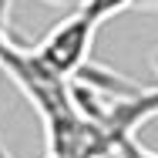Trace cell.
Wrapping results in <instances>:
<instances>
[{
    "label": "cell",
    "instance_id": "obj_7",
    "mask_svg": "<svg viewBox=\"0 0 158 158\" xmlns=\"http://www.w3.org/2000/svg\"><path fill=\"white\" fill-rule=\"evenodd\" d=\"M155 67H158V54H155Z\"/></svg>",
    "mask_w": 158,
    "mask_h": 158
},
{
    "label": "cell",
    "instance_id": "obj_5",
    "mask_svg": "<svg viewBox=\"0 0 158 158\" xmlns=\"http://www.w3.org/2000/svg\"><path fill=\"white\" fill-rule=\"evenodd\" d=\"M135 7H158V0H135Z\"/></svg>",
    "mask_w": 158,
    "mask_h": 158
},
{
    "label": "cell",
    "instance_id": "obj_1",
    "mask_svg": "<svg viewBox=\"0 0 158 158\" xmlns=\"http://www.w3.org/2000/svg\"><path fill=\"white\" fill-rule=\"evenodd\" d=\"M94 34H98V24L88 20L81 10H74L71 17H64L54 31L44 34L40 44H34L31 51L47 71H54L64 81H74L88 67V54H91Z\"/></svg>",
    "mask_w": 158,
    "mask_h": 158
},
{
    "label": "cell",
    "instance_id": "obj_2",
    "mask_svg": "<svg viewBox=\"0 0 158 158\" xmlns=\"http://www.w3.org/2000/svg\"><path fill=\"white\" fill-rule=\"evenodd\" d=\"M125 7H135V0H81V14L88 17V20H94L98 27L104 24V20H111L114 14H121Z\"/></svg>",
    "mask_w": 158,
    "mask_h": 158
},
{
    "label": "cell",
    "instance_id": "obj_8",
    "mask_svg": "<svg viewBox=\"0 0 158 158\" xmlns=\"http://www.w3.org/2000/svg\"><path fill=\"white\" fill-rule=\"evenodd\" d=\"M47 158H54V155H47Z\"/></svg>",
    "mask_w": 158,
    "mask_h": 158
},
{
    "label": "cell",
    "instance_id": "obj_6",
    "mask_svg": "<svg viewBox=\"0 0 158 158\" xmlns=\"http://www.w3.org/2000/svg\"><path fill=\"white\" fill-rule=\"evenodd\" d=\"M0 158H14L10 152H7V148H3V141H0Z\"/></svg>",
    "mask_w": 158,
    "mask_h": 158
},
{
    "label": "cell",
    "instance_id": "obj_4",
    "mask_svg": "<svg viewBox=\"0 0 158 158\" xmlns=\"http://www.w3.org/2000/svg\"><path fill=\"white\" fill-rule=\"evenodd\" d=\"M7 17H10V0H0V37L7 34Z\"/></svg>",
    "mask_w": 158,
    "mask_h": 158
},
{
    "label": "cell",
    "instance_id": "obj_3",
    "mask_svg": "<svg viewBox=\"0 0 158 158\" xmlns=\"http://www.w3.org/2000/svg\"><path fill=\"white\" fill-rule=\"evenodd\" d=\"M114 158H158L155 152H148L135 135H125V138H118L114 141V152H111Z\"/></svg>",
    "mask_w": 158,
    "mask_h": 158
}]
</instances>
